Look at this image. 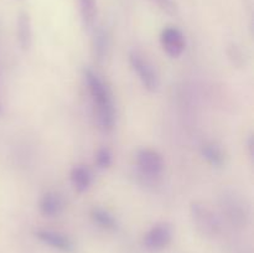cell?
<instances>
[{
	"mask_svg": "<svg viewBox=\"0 0 254 253\" xmlns=\"http://www.w3.org/2000/svg\"><path fill=\"white\" fill-rule=\"evenodd\" d=\"M83 79L96 109L99 128L104 131L112 130L116 124V107L111 88L96 71L88 67L83 69Z\"/></svg>",
	"mask_w": 254,
	"mask_h": 253,
	"instance_id": "cell-1",
	"label": "cell"
},
{
	"mask_svg": "<svg viewBox=\"0 0 254 253\" xmlns=\"http://www.w3.org/2000/svg\"><path fill=\"white\" fill-rule=\"evenodd\" d=\"M128 60L131 69L138 76L141 86L151 93L158 91L159 86H160V79H159L158 73H156L151 62L141 52L136 51V50H131L129 52Z\"/></svg>",
	"mask_w": 254,
	"mask_h": 253,
	"instance_id": "cell-2",
	"label": "cell"
},
{
	"mask_svg": "<svg viewBox=\"0 0 254 253\" xmlns=\"http://www.w3.org/2000/svg\"><path fill=\"white\" fill-rule=\"evenodd\" d=\"M190 215L196 230L206 237H213L220 232V222L213 211L200 201H192Z\"/></svg>",
	"mask_w": 254,
	"mask_h": 253,
	"instance_id": "cell-3",
	"label": "cell"
},
{
	"mask_svg": "<svg viewBox=\"0 0 254 253\" xmlns=\"http://www.w3.org/2000/svg\"><path fill=\"white\" fill-rule=\"evenodd\" d=\"M173 237V226L169 222H158L144 235L143 245L149 252H160L170 245Z\"/></svg>",
	"mask_w": 254,
	"mask_h": 253,
	"instance_id": "cell-4",
	"label": "cell"
},
{
	"mask_svg": "<svg viewBox=\"0 0 254 253\" xmlns=\"http://www.w3.org/2000/svg\"><path fill=\"white\" fill-rule=\"evenodd\" d=\"M136 165L140 173L148 178H159L163 174L165 163L158 150L151 148H141L136 151Z\"/></svg>",
	"mask_w": 254,
	"mask_h": 253,
	"instance_id": "cell-5",
	"label": "cell"
},
{
	"mask_svg": "<svg viewBox=\"0 0 254 253\" xmlns=\"http://www.w3.org/2000/svg\"><path fill=\"white\" fill-rule=\"evenodd\" d=\"M160 44L165 54L171 59H179L186 49V39L183 31L175 26L163 29L160 34Z\"/></svg>",
	"mask_w": 254,
	"mask_h": 253,
	"instance_id": "cell-6",
	"label": "cell"
},
{
	"mask_svg": "<svg viewBox=\"0 0 254 253\" xmlns=\"http://www.w3.org/2000/svg\"><path fill=\"white\" fill-rule=\"evenodd\" d=\"M35 236L37 240L44 245L49 246L50 248L55 251H59L61 253H73L74 243L71 238L64 233L59 231L47 230V228H39L35 231Z\"/></svg>",
	"mask_w": 254,
	"mask_h": 253,
	"instance_id": "cell-7",
	"label": "cell"
},
{
	"mask_svg": "<svg viewBox=\"0 0 254 253\" xmlns=\"http://www.w3.org/2000/svg\"><path fill=\"white\" fill-rule=\"evenodd\" d=\"M64 207H66L64 198L56 191H49L44 193L39 200V211L44 217H59L64 212Z\"/></svg>",
	"mask_w": 254,
	"mask_h": 253,
	"instance_id": "cell-8",
	"label": "cell"
},
{
	"mask_svg": "<svg viewBox=\"0 0 254 253\" xmlns=\"http://www.w3.org/2000/svg\"><path fill=\"white\" fill-rule=\"evenodd\" d=\"M69 181L77 192L83 193L88 191L93 184V173L84 164H77L69 171Z\"/></svg>",
	"mask_w": 254,
	"mask_h": 253,
	"instance_id": "cell-9",
	"label": "cell"
},
{
	"mask_svg": "<svg viewBox=\"0 0 254 253\" xmlns=\"http://www.w3.org/2000/svg\"><path fill=\"white\" fill-rule=\"evenodd\" d=\"M17 41L24 51H27L32 45L31 19L25 11H22L17 17Z\"/></svg>",
	"mask_w": 254,
	"mask_h": 253,
	"instance_id": "cell-10",
	"label": "cell"
},
{
	"mask_svg": "<svg viewBox=\"0 0 254 253\" xmlns=\"http://www.w3.org/2000/svg\"><path fill=\"white\" fill-rule=\"evenodd\" d=\"M201 155L213 168H222L226 164L225 151L213 141H207L201 146Z\"/></svg>",
	"mask_w": 254,
	"mask_h": 253,
	"instance_id": "cell-11",
	"label": "cell"
},
{
	"mask_svg": "<svg viewBox=\"0 0 254 253\" xmlns=\"http://www.w3.org/2000/svg\"><path fill=\"white\" fill-rule=\"evenodd\" d=\"M89 216H91L92 221L102 230L116 231L118 228V221H117L116 216L106 208L93 207L89 212Z\"/></svg>",
	"mask_w": 254,
	"mask_h": 253,
	"instance_id": "cell-12",
	"label": "cell"
},
{
	"mask_svg": "<svg viewBox=\"0 0 254 253\" xmlns=\"http://www.w3.org/2000/svg\"><path fill=\"white\" fill-rule=\"evenodd\" d=\"M79 12H81L82 24L84 29L91 30L94 26V22L97 19V0H78Z\"/></svg>",
	"mask_w": 254,
	"mask_h": 253,
	"instance_id": "cell-13",
	"label": "cell"
},
{
	"mask_svg": "<svg viewBox=\"0 0 254 253\" xmlns=\"http://www.w3.org/2000/svg\"><path fill=\"white\" fill-rule=\"evenodd\" d=\"M107 47H108V37L102 29L97 30L94 34L93 42H92V50L93 55L98 61H103L107 55Z\"/></svg>",
	"mask_w": 254,
	"mask_h": 253,
	"instance_id": "cell-14",
	"label": "cell"
},
{
	"mask_svg": "<svg viewBox=\"0 0 254 253\" xmlns=\"http://www.w3.org/2000/svg\"><path fill=\"white\" fill-rule=\"evenodd\" d=\"M94 160H96L97 168L101 169V170H106V169L111 168L112 163H113V154L108 148L103 146V148H99L97 150Z\"/></svg>",
	"mask_w": 254,
	"mask_h": 253,
	"instance_id": "cell-15",
	"label": "cell"
},
{
	"mask_svg": "<svg viewBox=\"0 0 254 253\" xmlns=\"http://www.w3.org/2000/svg\"><path fill=\"white\" fill-rule=\"evenodd\" d=\"M149 1L153 2L154 5L159 7L160 10H163L164 12L169 15H176L178 14V5L174 0H149Z\"/></svg>",
	"mask_w": 254,
	"mask_h": 253,
	"instance_id": "cell-16",
	"label": "cell"
},
{
	"mask_svg": "<svg viewBox=\"0 0 254 253\" xmlns=\"http://www.w3.org/2000/svg\"><path fill=\"white\" fill-rule=\"evenodd\" d=\"M0 112H1V106H0Z\"/></svg>",
	"mask_w": 254,
	"mask_h": 253,
	"instance_id": "cell-17",
	"label": "cell"
}]
</instances>
